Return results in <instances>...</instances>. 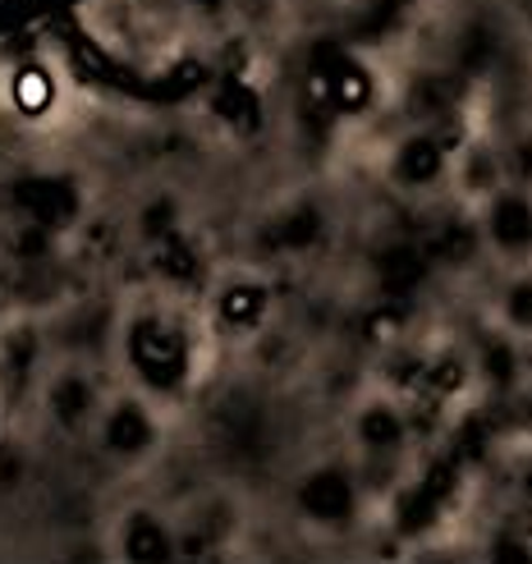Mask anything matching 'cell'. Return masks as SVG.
I'll return each mask as SVG.
<instances>
[{"mask_svg": "<svg viewBox=\"0 0 532 564\" xmlns=\"http://www.w3.org/2000/svg\"><path fill=\"white\" fill-rule=\"evenodd\" d=\"M313 88H317V97L326 106L349 110V116L372 101V78L362 74L340 46H330V42L317 46V55H313Z\"/></svg>", "mask_w": 532, "mask_h": 564, "instance_id": "1", "label": "cell"}, {"mask_svg": "<svg viewBox=\"0 0 532 564\" xmlns=\"http://www.w3.org/2000/svg\"><path fill=\"white\" fill-rule=\"evenodd\" d=\"M10 93H14V106L23 116H42V110L55 101V78L42 61H23L10 78Z\"/></svg>", "mask_w": 532, "mask_h": 564, "instance_id": "2", "label": "cell"}, {"mask_svg": "<svg viewBox=\"0 0 532 564\" xmlns=\"http://www.w3.org/2000/svg\"><path fill=\"white\" fill-rule=\"evenodd\" d=\"M491 235L500 248H528L532 243V207L523 197H500L491 212Z\"/></svg>", "mask_w": 532, "mask_h": 564, "instance_id": "3", "label": "cell"}, {"mask_svg": "<svg viewBox=\"0 0 532 564\" xmlns=\"http://www.w3.org/2000/svg\"><path fill=\"white\" fill-rule=\"evenodd\" d=\"M395 171H400L404 184H432L441 175V143H432V138H413V143H404Z\"/></svg>", "mask_w": 532, "mask_h": 564, "instance_id": "4", "label": "cell"}, {"mask_svg": "<svg viewBox=\"0 0 532 564\" xmlns=\"http://www.w3.org/2000/svg\"><path fill=\"white\" fill-rule=\"evenodd\" d=\"M216 116L230 120V124H258V97L248 93L239 78H230L226 88L216 93Z\"/></svg>", "mask_w": 532, "mask_h": 564, "instance_id": "5", "label": "cell"}, {"mask_svg": "<svg viewBox=\"0 0 532 564\" xmlns=\"http://www.w3.org/2000/svg\"><path fill=\"white\" fill-rule=\"evenodd\" d=\"M203 83H207V65L180 61V65H171V69H161L156 93H161V97H184V93H198Z\"/></svg>", "mask_w": 532, "mask_h": 564, "instance_id": "6", "label": "cell"}, {"mask_svg": "<svg viewBox=\"0 0 532 564\" xmlns=\"http://www.w3.org/2000/svg\"><path fill=\"white\" fill-rule=\"evenodd\" d=\"M510 322L514 326H532V280H519L510 294Z\"/></svg>", "mask_w": 532, "mask_h": 564, "instance_id": "7", "label": "cell"}, {"mask_svg": "<svg viewBox=\"0 0 532 564\" xmlns=\"http://www.w3.org/2000/svg\"><path fill=\"white\" fill-rule=\"evenodd\" d=\"M184 6L203 10V14H216V10H226V0H184Z\"/></svg>", "mask_w": 532, "mask_h": 564, "instance_id": "8", "label": "cell"}]
</instances>
